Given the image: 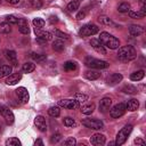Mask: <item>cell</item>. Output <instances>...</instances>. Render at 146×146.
<instances>
[{
    "instance_id": "obj_1",
    "label": "cell",
    "mask_w": 146,
    "mask_h": 146,
    "mask_svg": "<svg viewBox=\"0 0 146 146\" xmlns=\"http://www.w3.org/2000/svg\"><path fill=\"white\" fill-rule=\"evenodd\" d=\"M137 57V51L132 46H123L117 51V58L122 62H130Z\"/></svg>"
},
{
    "instance_id": "obj_2",
    "label": "cell",
    "mask_w": 146,
    "mask_h": 146,
    "mask_svg": "<svg viewBox=\"0 0 146 146\" xmlns=\"http://www.w3.org/2000/svg\"><path fill=\"white\" fill-rule=\"evenodd\" d=\"M99 41L103 43L104 47H107L110 49H117L120 47V41L114 35L110 34L108 32H102L99 35Z\"/></svg>"
},
{
    "instance_id": "obj_3",
    "label": "cell",
    "mask_w": 146,
    "mask_h": 146,
    "mask_svg": "<svg viewBox=\"0 0 146 146\" xmlns=\"http://www.w3.org/2000/svg\"><path fill=\"white\" fill-rule=\"evenodd\" d=\"M132 131V125L131 124H125L116 135V139H115V145L120 146V145H123L125 143V140L128 139V136L131 133Z\"/></svg>"
},
{
    "instance_id": "obj_4",
    "label": "cell",
    "mask_w": 146,
    "mask_h": 146,
    "mask_svg": "<svg viewBox=\"0 0 146 146\" xmlns=\"http://www.w3.org/2000/svg\"><path fill=\"white\" fill-rule=\"evenodd\" d=\"M84 64H86V66H88L90 68H94V70L106 68L110 65L107 62L102 60V59H97V58H94V57H87L86 60H84Z\"/></svg>"
},
{
    "instance_id": "obj_5",
    "label": "cell",
    "mask_w": 146,
    "mask_h": 146,
    "mask_svg": "<svg viewBox=\"0 0 146 146\" xmlns=\"http://www.w3.org/2000/svg\"><path fill=\"white\" fill-rule=\"evenodd\" d=\"M82 124L89 129H94V130H99V129H103L104 128V123L103 121L98 120V119H91V117H88V119H83L82 121Z\"/></svg>"
},
{
    "instance_id": "obj_6",
    "label": "cell",
    "mask_w": 146,
    "mask_h": 146,
    "mask_svg": "<svg viewBox=\"0 0 146 146\" xmlns=\"http://www.w3.org/2000/svg\"><path fill=\"white\" fill-rule=\"evenodd\" d=\"M98 31H99V29H98L97 25H95V24H87V25H83L80 29L79 34L81 36H90V35L96 34Z\"/></svg>"
},
{
    "instance_id": "obj_7",
    "label": "cell",
    "mask_w": 146,
    "mask_h": 146,
    "mask_svg": "<svg viewBox=\"0 0 146 146\" xmlns=\"http://www.w3.org/2000/svg\"><path fill=\"white\" fill-rule=\"evenodd\" d=\"M111 111H110V115L113 117V119H117V117H121L124 113H125V111H127V108H125V104H123V103H119V104H116V105H114L112 108H110Z\"/></svg>"
},
{
    "instance_id": "obj_8",
    "label": "cell",
    "mask_w": 146,
    "mask_h": 146,
    "mask_svg": "<svg viewBox=\"0 0 146 146\" xmlns=\"http://www.w3.org/2000/svg\"><path fill=\"white\" fill-rule=\"evenodd\" d=\"M0 113L2 115V117L6 120V123L7 124H13L14 121H15V116H14V113L11 112V110L7 106H1L0 107Z\"/></svg>"
},
{
    "instance_id": "obj_9",
    "label": "cell",
    "mask_w": 146,
    "mask_h": 146,
    "mask_svg": "<svg viewBox=\"0 0 146 146\" xmlns=\"http://www.w3.org/2000/svg\"><path fill=\"white\" fill-rule=\"evenodd\" d=\"M58 105L60 107H64L67 110H75L80 106V104L78 103L76 99H60V100H58Z\"/></svg>"
},
{
    "instance_id": "obj_10",
    "label": "cell",
    "mask_w": 146,
    "mask_h": 146,
    "mask_svg": "<svg viewBox=\"0 0 146 146\" xmlns=\"http://www.w3.org/2000/svg\"><path fill=\"white\" fill-rule=\"evenodd\" d=\"M34 32H35V35H36L38 40L41 41V42H47V41H50L52 39V34L49 31H43L41 29H35Z\"/></svg>"
},
{
    "instance_id": "obj_11",
    "label": "cell",
    "mask_w": 146,
    "mask_h": 146,
    "mask_svg": "<svg viewBox=\"0 0 146 146\" xmlns=\"http://www.w3.org/2000/svg\"><path fill=\"white\" fill-rule=\"evenodd\" d=\"M15 92H16V95H17V97H18V99L21 100L22 104H26V103L29 102L30 95H29V91H27L26 88L19 87V88H17V89L15 90Z\"/></svg>"
},
{
    "instance_id": "obj_12",
    "label": "cell",
    "mask_w": 146,
    "mask_h": 146,
    "mask_svg": "<svg viewBox=\"0 0 146 146\" xmlns=\"http://www.w3.org/2000/svg\"><path fill=\"white\" fill-rule=\"evenodd\" d=\"M90 46H91L97 52H99V54H102V55H106V49H105V47L103 46V43L99 41V39H91V40H90Z\"/></svg>"
},
{
    "instance_id": "obj_13",
    "label": "cell",
    "mask_w": 146,
    "mask_h": 146,
    "mask_svg": "<svg viewBox=\"0 0 146 146\" xmlns=\"http://www.w3.org/2000/svg\"><path fill=\"white\" fill-rule=\"evenodd\" d=\"M5 57L7 58V60L13 65V66H17L18 65V59H17V55L14 50H5Z\"/></svg>"
},
{
    "instance_id": "obj_14",
    "label": "cell",
    "mask_w": 146,
    "mask_h": 146,
    "mask_svg": "<svg viewBox=\"0 0 146 146\" xmlns=\"http://www.w3.org/2000/svg\"><path fill=\"white\" fill-rule=\"evenodd\" d=\"M111 105H112V99L110 97H104L99 102V111L102 113H106L107 111H110Z\"/></svg>"
},
{
    "instance_id": "obj_15",
    "label": "cell",
    "mask_w": 146,
    "mask_h": 146,
    "mask_svg": "<svg viewBox=\"0 0 146 146\" xmlns=\"http://www.w3.org/2000/svg\"><path fill=\"white\" fill-rule=\"evenodd\" d=\"M34 123H35L36 128H38L40 131H42V132L47 131V122H46L44 116H42V115H36L35 119H34Z\"/></svg>"
},
{
    "instance_id": "obj_16",
    "label": "cell",
    "mask_w": 146,
    "mask_h": 146,
    "mask_svg": "<svg viewBox=\"0 0 146 146\" xmlns=\"http://www.w3.org/2000/svg\"><path fill=\"white\" fill-rule=\"evenodd\" d=\"M105 141H106V138L102 133H95L90 138V143L92 145H95V146H102V145L105 144Z\"/></svg>"
},
{
    "instance_id": "obj_17",
    "label": "cell",
    "mask_w": 146,
    "mask_h": 146,
    "mask_svg": "<svg viewBox=\"0 0 146 146\" xmlns=\"http://www.w3.org/2000/svg\"><path fill=\"white\" fill-rule=\"evenodd\" d=\"M122 78H123L122 74H120V73H113V74H111V75H108L106 78V82L110 86H115V84H117L119 82L122 81Z\"/></svg>"
},
{
    "instance_id": "obj_18",
    "label": "cell",
    "mask_w": 146,
    "mask_h": 146,
    "mask_svg": "<svg viewBox=\"0 0 146 146\" xmlns=\"http://www.w3.org/2000/svg\"><path fill=\"white\" fill-rule=\"evenodd\" d=\"M17 25H18V30L22 34H29L30 33V29H29V25H27V21L25 18H18V22H17Z\"/></svg>"
},
{
    "instance_id": "obj_19",
    "label": "cell",
    "mask_w": 146,
    "mask_h": 146,
    "mask_svg": "<svg viewBox=\"0 0 146 146\" xmlns=\"http://www.w3.org/2000/svg\"><path fill=\"white\" fill-rule=\"evenodd\" d=\"M22 79V74L21 73H13V74H9L8 78L6 79V83L8 86H14L16 84L19 80Z\"/></svg>"
},
{
    "instance_id": "obj_20",
    "label": "cell",
    "mask_w": 146,
    "mask_h": 146,
    "mask_svg": "<svg viewBox=\"0 0 146 146\" xmlns=\"http://www.w3.org/2000/svg\"><path fill=\"white\" fill-rule=\"evenodd\" d=\"M129 33L132 36H138V35H140V34L144 33V27H141L140 25L132 24V25L129 26Z\"/></svg>"
},
{
    "instance_id": "obj_21",
    "label": "cell",
    "mask_w": 146,
    "mask_h": 146,
    "mask_svg": "<svg viewBox=\"0 0 146 146\" xmlns=\"http://www.w3.org/2000/svg\"><path fill=\"white\" fill-rule=\"evenodd\" d=\"M138 107H139V102H138L137 99H135V98L129 99V100L127 102V104H125V108H127L128 111H131V112L137 111Z\"/></svg>"
},
{
    "instance_id": "obj_22",
    "label": "cell",
    "mask_w": 146,
    "mask_h": 146,
    "mask_svg": "<svg viewBox=\"0 0 146 146\" xmlns=\"http://www.w3.org/2000/svg\"><path fill=\"white\" fill-rule=\"evenodd\" d=\"M128 13H129V16H130L131 18H143V17H145V15H146V9H145V6H143L141 9L138 10V11L129 10Z\"/></svg>"
},
{
    "instance_id": "obj_23",
    "label": "cell",
    "mask_w": 146,
    "mask_h": 146,
    "mask_svg": "<svg viewBox=\"0 0 146 146\" xmlns=\"http://www.w3.org/2000/svg\"><path fill=\"white\" fill-rule=\"evenodd\" d=\"M13 71V67L10 65H2L0 66V79L1 78H5V76H8Z\"/></svg>"
},
{
    "instance_id": "obj_24",
    "label": "cell",
    "mask_w": 146,
    "mask_h": 146,
    "mask_svg": "<svg viewBox=\"0 0 146 146\" xmlns=\"http://www.w3.org/2000/svg\"><path fill=\"white\" fill-rule=\"evenodd\" d=\"M52 49H54L55 51L60 52V51H63V50L65 49V43H64L62 40H55V41L52 42Z\"/></svg>"
},
{
    "instance_id": "obj_25",
    "label": "cell",
    "mask_w": 146,
    "mask_h": 146,
    "mask_svg": "<svg viewBox=\"0 0 146 146\" xmlns=\"http://www.w3.org/2000/svg\"><path fill=\"white\" fill-rule=\"evenodd\" d=\"M84 76H86V79H88V80H97V79L100 76V73H99L98 71L91 70V71H87V72L84 73Z\"/></svg>"
},
{
    "instance_id": "obj_26",
    "label": "cell",
    "mask_w": 146,
    "mask_h": 146,
    "mask_svg": "<svg viewBox=\"0 0 146 146\" xmlns=\"http://www.w3.org/2000/svg\"><path fill=\"white\" fill-rule=\"evenodd\" d=\"M79 6H80L79 0H73V1L68 2V5L66 6V9H67V11L73 13V11H76L79 9Z\"/></svg>"
},
{
    "instance_id": "obj_27",
    "label": "cell",
    "mask_w": 146,
    "mask_h": 146,
    "mask_svg": "<svg viewBox=\"0 0 146 146\" xmlns=\"http://www.w3.org/2000/svg\"><path fill=\"white\" fill-rule=\"evenodd\" d=\"M144 75H145V72L143 70H139V71H136V72L131 73L130 80H132V81H140L144 78Z\"/></svg>"
},
{
    "instance_id": "obj_28",
    "label": "cell",
    "mask_w": 146,
    "mask_h": 146,
    "mask_svg": "<svg viewBox=\"0 0 146 146\" xmlns=\"http://www.w3.org/2000/svg\"><path fill=\"white\" fill-rule=\"evenodd\" d=\"M94 111H95V104H94V103H91V104H87V105H83V106L81 107V112H82L83 114H86V115L91 114Z\"/></svg>"
},
{
    "instance_id": "obj_29",
    "label": "cell",
    "mask_w": 146,
    "mask_h": 146,
    "mask_svg": "<svg viewBox=\"0 0 146 146\" xmlns=\"http://www.w3.org/2000/svg\"><path fill=\"white\" fill-rule=\"evenodd\" d=\"M22 70H23L24 73H31V72H33L35 70V65L33 63H31V62H27V63H24L23 64Z\"/></svg>"
},
{
    "instance_id": "obj_30",
    "label": "cell",
    "mask_w": 146,
    "mask_h": 146,
    "mask_svg": "<svg viewBox=\"0 0 146 146\" xmlns=\"http://www.w3.org/2000/svg\"><path fill=\"white\" fill-rule=\"evenodd\" d=\"M48 114L52 117H57L59 114H60V110L58 106H51L49 110H48Z\"/></svg>"
},
{
    "instance_id": "obj_31",
    "label": "cell",
    "mask_w": 146,
    "mask_h": 146,
    "mask_svg": "<svg viewBox=\"0 0 146 146\" xmlns=\"http://www.w3.org/2000/svg\"><path fill=\"white\" fill-rule=\"evenodd\" d=\"M6 145H7V146H21V145H22V143L19 141V139H18V138H16V137H11V138L7 139Z\"/></svg>"
},
{
    "instance_id": "obj_32",
    "label": "cell",
    "mask_w": 146,
    "mask_h": 146,
    "mask_svg": "<svg viewBox=\"0 0 146 146\" xmlns=\"http://www.w3.org/2000/svg\"><path fill=\"white\" fill-rule=\"evenodd\" d=\"M122 91H123L124 94L132 95V94H136V92H137V89H136V87H133V86H131V84H127V86H124V87L122 88Z\"/></svg>"
},
{
    "instance_id": "obj_33",
    "label": "cell",
    "mask_w": 146,
    "mask_h": 146,
    "mask_svg": "<svg viewBox=\"0 0 146 146\" xmlns=\"http://www.w3.org/2000/svg\"><path fill=\"white\" fill-rule=\"evenodd\" d=\"M11 31V27H10V24L7 23V22H2L0 23V32L1 33H9Z\"/></svg>"
},
{
    "instance_id": "obj_34",
    "label": "cell",
    "mask_w": 146,
    "mask_h": 146,
    "mask_svg": "<svg viewBox=\"0 0 146 146\" xmlns=\"http://www.w3.org/2000/svg\"><path fill=\"white\" fill-rule=\"evenodd\" d=\"M117 10H119L120 13H128V11L130 10V5H129L128 2H122V3L119 5Z\"/></svg>"
},
{
    "instance_id": "obj_35",
    "label": "cell",
    "mask_w": 146,
    "mask_h": 146,
    "mask_svg": "<svg viewBox=\"0 0 146 146\" xmlns=\"http://www.w3.org/2000/svg\"><path fill=\"white\" fill-rule=\"evenodd\" d=\"M33 25L35 26V29H42L44 26V21L42 18L36 17V18L33 19Z\"/></svg>"
},
{
    "instance_id": "obj_36",
    "label": "cell",
    "mask_w": 146,
    "mask_h": 146,
    "mask_svg": "<svg viewBox=\"0 0 146 146\" xmlns=\"http://www.w3.org/2000/svg\"><path fill=\"white\" fill-rule=\"evenodd\" d=\"M98 19H99L100 23H103V24H105V25H114L113 21H112L110 17H107V16H100Z\"/></svg>"
},
{
    "instance_id": "obj_37",
    "label": "cell",
    "mask_w": 146,
    "mask_h": 146,
    "mask_svg": "<svg viewBox=\"0 0 146 146\" xmlns=\"http://www.w3.org/2000/svg\"><path fill=\"white\" fill-rule=\"evenodd\" d=\"M64 68H65L66 71H74V70L76 68V64H75L74 62L68 60V62H66V63L64 64Z\"/></svg>"
},
{
    "instance_id": "obj_38",
    "label": "cell",
    "mask_w": 146,
    "mask_h": 146,
    "mask_svg": "<svg viewBox=\"0 0 146 146\" xmlns=\"http://www.w3.org/2000/svg\"><path fill=\"white\" fill-rule=\"evenodd\" d=\"M31 57L36 60V62H43L46 60V55H41V54H35V52H32L31 54Z\"/></svg>"
},
{
    "instance_id": "obj_39",
    "label": "cell",
    "mask_w": 146,
    "mask_h": 146,
    "mask_svg": "<svg viewBox=\"0 0 146 146\" xmlns=\"http://www.w3.org/2000/svg\"><path fill=\"white\" fill-rule=\"evenodd\" d=\"M74 99H76L79 104H82V103H84L88 99V96L84 95V94H76L75 97H74Z\"/></svg>"
},
{
    "instance_id": "obj_40",
    "label": "cell",
    "mask_w": 146,
    "mask_h": 146,
    "mask_svg": "<svg viewBox=\"0 0 146 146\" xmlns=\"http://www.w3.org/2000/svg\"><path fill=\"white\" fill-rule=\"evenodd\" d=\"M54 33H55V35L58 36L59 39H65V40H68V39H70L68 34H66V33H64V32H62V31H59V30H54Z\"/></svg>"
},
{
    "instance_id": "obj_41",
    "label": "cell",
    "mask_w": 146,
    "mask_h": 146,
    "mask_svg": "<svg viewBox=\"0 0 146 146\" xmlns=\"http://www.w3.org/2000/svg\"><path fill=\"white\" fill-rule=\"evenodd\" d=\"M63 122H64V124H65L66 127H73V125H75V121H74V119H72V117H70V116L64 117Z\"/></svg>"
},
{
    "instance_id": "obj_42",
    "label": "cell",
    "mask_w": 146,
    "mask_h": 146,
    "mask_svg": "<svg viewBox=\"0 0 146 146\" xmlns=\"http://www.w3.org/2000/svg\"><path fill=\"white\" fill-rule=\"evenodd\" d=\"M6 22L9 23V24H17L18 18L14 15H8V16H6Z\"/></svg>"
},
{
    "instance_id": "obj_43",
    "label": "cell",
    "mask_w": 146,
    "mask_h": 146,
    "mask_svg": "<svg viewBox=\"0 0 146 146\" xmlns=\"http://www.w3.org/2000/svg\"><path fill=\"white\" fill-rule=\"evenodd\" d=\"M60 139H62V135H60V133H54V135L50 137V143H51V144H57Z\"/></svg>"
},
{
    "instance_id": "obj_44",
    "label": "cell",
    "mask_w": 146,
    "mask_h": 146,
    "mask_svg": "<svg viewBox=\"0 0 146 146\" xmlns=\"http://www.w3.org/2000/svg\"><path fill=\"white\" fill-rule=\"evenodd\" d=\"M30 3L33 8H41L42 7V0H30Z\"/></svg>"
},
{
    "instance_id": "obj_45",
    "label": "cell",
    "mask_w": 146,
    "mask_h": 146,
    "mask_svg": "<svg viewBox=\"0 0 146 146\" xmlns=\"http://www.w3.org/2000/svg\"><path fill=\"white\" fill-rule=\"evenodd\" d=\"M76 144V140H75V138H73V137H70V138H67L65 141H64V145L65 146H74Z\"/></svg>"
},
{
    "instance_id": "obj_46",
    "label": "cell",
    "mask_w": 146,
    "mask_h": 146,
    "mask_svg": "<svg viewBox=\"0 0 146 146\" xmlns=\"http://www.w3.org/2000/svg\"><path fill=\"white\" fill-rule=\"evenodd\" d=\"M84 17H86V11H84V10L79 11L78 15H76V19H83Z\"/></svg>"
},
{
    "instance_id": "obj_47",
    "label": "cell",
    "mask_w": 146,
    "mask_h": 146,
    "mask_svg": "<svg viewBox=\"0 0 146 146\" xmlns=\"http://www.w3.org/2000/svg\"><path fill=\"white\" fill-rule=\"evenodd\" d=\"M133 143H135V144H137V145H141V146H144V145L146 144V143H145V140H143L141 138H136Z\"/></svg>"
},
{
    "instance_id": "obj_48",
    "label": "cell",
    "mask_w": 146,
    "mask_h": 146,
    "mask_svg": "<svg viewBox=\"0 0 146 146\" xmlns=\"http://www.w3.org/2000/svg\"><path fill=\"white\" fill-rule=\"evenodd\" d=\"M49 22H50L51 24H54V23H57V22H58V18H57V16H50V18H49Z\"/></svg>"
},
{
    "instance_id": "obj_49",
    "label": "cell",
    "mask_w": 146,
    "mask_h": 146,
    "mask_svg": "<svg viewBox=\"0 0 146 146\" xmlns=\"http://www.w3.org/2000/svg\"><path fill=\"white\" fill-rule=\"evenodd\" d=\"M34 145H35V146H43V141H42L41 139H36L35 143H34Z\"/></svg>"
},
{
    "instance_id": "obj_50",
    "label": "cell",
    "mask_w": 146,
    "mask_h": 146,
    "mask_svg": "<svg viewBox=\"0 0 146 146\" xmlns=\"http://www.w3.org/2000/svg\"><path fill=\"white\" fill-rule=\"evenodd\" d=\"M8 3H11V5H16V3H18L21 0H6Z\"/></svg>"
},
{
    "instance_id": "obj_51",
    "label": "cell",
    "mask_w": 146,
    "mask_h": 146,
    "mask_svg": "<svg viewBox=\"0 0 146 146\" xmlns=\"http://www.w3.org/2000/svg\"><path fill=\"white\" fill-rule=\"evenodd\" d=\"M1 131H2V123L0 122V132H1Z\"/></svg>"
},
{
    "instance_id": "obj_52",
    "label": "cell",
    "mask_w": 146,
    "mask_h": 146,
    "mask_svg": "<svg viewBox=\"0 0 146 146\" xmlns=\"http://www.w3.org/2000/svg\"><path fill=\"white\" fill-rule=\"evenodd\" d=\"M0 107H1V106H0Z\"/></svg>"
}]
</instances>
